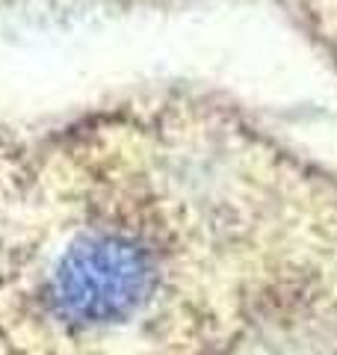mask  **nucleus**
<instances>
[{
	"mask_svg": "<svg viewBox=\"0 0 337 355\" xmlns=\"http://www.w3.org/2000/svg\"><path fill=\"white\" fill-rule=\"evenodd\" d=\"M148 275V258L139 246L119 237H89L62 254L51 296L65 317L101 323L137 308Z\"/></svg>",
	"mask_w": 337,
	"mask_h": 355,
	"instance_id": "nucleus-1",
	"label": "nucleus"
}]
</instances>
